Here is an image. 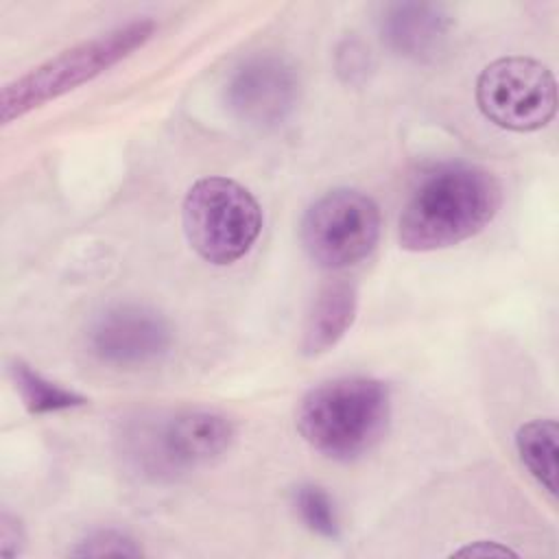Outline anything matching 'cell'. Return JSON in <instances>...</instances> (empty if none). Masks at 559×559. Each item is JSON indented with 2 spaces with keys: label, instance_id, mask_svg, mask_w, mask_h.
Masks as SVG:
<instances>
[{
  "label": "cell",
  "instance_id": "6da1fadb",
  "mask_svg": "<svg viewBox=\"0 0 559 559\" xmlns=\"http://www.w3.org/2000/svg\"><path fill=\"white\" fill-rule=\"evenodd\" d=\"M502 203L500 181L483 166L445 164L428 173L400 214L397 240L406 251L454 247L483 231Z\"/></svg>",
  "mask_w": 559,
  "mask_h": 559
},
{
  "label": "cell",
  "instance_id": "5b68a950",
  "mask_svg": "<svg viewBox=\"0 0 559 559\" xmlns=\"http://www.w3.org/2000/svg\"><path fill=\"white\" fill-rule=\"evenodd\" d=\"M188 245L210 264L240 260L262 231V207L238 181L203 177L190 186L181 205Z\"/></svg>",
  "mask_w": 559,
  "mask_h": 559
},
{
  "label": "cell",
  "instance_id": "7a4b0ae2",
  "mask_svg": "<svg viewBox=\"0 0 559 559\" xmlns=\"http://www.w3.org/2000/svg\"><path fill=\"white\" fill-rule=\"evenodd\" d=\"M389 421L391 391L367 376H343L312 386L295 415L301 439L332 461H354L371 452Z\"/></svg>",
  "mask_w": 559,
  "mask_h": 559
},
{
  "label": "cell",
  "instance_id": "7c38bea8",
  "mask_svg": "<svg viewBox=\"0 0 559 559\" xmlns=\"http://www.w3.org/2000/svg\"><path fill=\"white\" fill-rule=\"evenodd\" d=\"M557 437L555 419H531L515 432V450L522 465L552 498L557 493Z\"/></svg>",
  "mask_w": 559,
  "mask_h": 559
},
{
  "label": "cell",
  "instance_id": "8fae6325",
  "mask_svg": "<svg viewBox=\"0 0 559 559\" xmlns=\"http://www.w3.org/2000/svg\"><path fill=\"white\" fill-rule=\"evenodd\" d=\"M358 310V290L347 280H332L323 284L312 299L304 328L299 349L304 356H321L332 349L352 328Z\"/></svg>",
  "mask_w": 559,
  "mask_h": 559
},
{
  "label": "cell",
  "instance_id": "e0dca14e",
  "mask_svg": "<svg viewBox=\"0 0 559 559\" xmlns=\"http://www.w3.org/2000/svg\"><path fill=\"white\" fill-rule=\"evenodd\" d=\"M26 544V535H24V526L22 522L11 515L9 511H2L0 515V555L2 557H17L22 555Z\"/></svg>",
  "mask_w": 559,
  "mask_h": 559
},
{
  "label": "cell",
  "instance_id": "3957f363",
  "mask_svg": "<svg viewBox=\"0 0 559 559\" xmlns=\"http://www.w3.org/2000/svg\"><path fill=\"white\" fill-rule=\"evenodd\" d=\"M155 33L153 20H133L103 35L85 39L37 68L7 83L0 92V116L9 124L28 111L63 96L66 92L96 79L131 52L142 48Z\"/></svg>",
  "mask_w": 559,
  "mask_h": 559
},
{
  "label": "cell",
  "instance_id": "8992f818",
  "mask_svg": "<svg viewBox=\"0 0 559 559\" xmlns=\"http://www.w3.org/2000/svg\"><path fill=\"white\" fill-rule=\"evenodd\" d=\"M380 223V210L371 197L352 188H334L304 212L299 240L317 266L341 271L376 249Z\"/></svg>",
  "mask_w": 559,
  "mask_h": 559
},
{
  "label": "cell",
  "instance_id": "277c9868",
  "mask_svg": "<svg viewBox=\"0 0 559 559\" xmlns=\"http://www.w3.org/2000/svg\"><path fill=\"white\" fill-rule=\"evenodd\" d=\"M236 430L223 413L194 408L166 419H140L124 437V456L151 478H173L223 456Z\"/></svg>",
  "mask_w": 559,
  "mask_h": 559
},
{
  "label": "cell",
  "instance_id": "9a60e30c",
  "mask_svg": "<svg viewBox=\"0 0 559 559\" xmlns=\"http://www.w3.org/2000/svg\"><path fill=\"white\" fill-rule=\"evenodd\" d=\"M68 555L72 557H142L144 550L133 537L116 528L94 531L81 542H76Z\"/></svg>",
  "mask_w": 559,
  "mask_h": 559
},
{
  "label": "cell",
  "instance_id": "ac0fdd59",
  "mask_svg": "<svg viewBox=\"0 0 559 559\" xmlns=\"http://www.w3.org/2000/svg\"><path fill=\"white\" fill-rule=\"evenodd\" d=\"M452 555L456 557H507V555H518L515 550H511L509 546H502L498 542H474L469 546H463L459 550H454Z\"/></svg>",
  "mask_w": 559,
  "mask_h": 559
},
{
  "label": "cell",
  "instance_id": "2e32d148",
  "mask_svg": "<svg viewBox=\"0 0 559 559\" xmlns=\"http://www.w3.org/2000/svg\"><path fill=\"white\" fill-rule=\"evenodd\" d=\"M334 68L343 83L360 85L371 70V55L360 39H343L334 55Z\"/></svg>",
  "mask_w": 559,
  "mask_h": 559
},
{
  "label": "cell",
  "instance_id": "ba28073f",
  "mask_svg": "<svg viewBox=\"0 0 559 559\" xmlns=\"http://www.w3.org/2000/svg\"><path fill=\"white\" fill-rule=\"evenodd\" d=\"M173 345V328L162 312L142 304H116L103 310L87 330L90 352L118 369L162 360Z\"/></svg>",
  "mask_w": 559,
  "mask_h": 559
},
{
  "label": "cell",
  "instance_id": "30bf717a",
  "mask_svg": "<svg viewBox=\"0 0 559 559\" xmlns=\"http://www.w3.org/2000/svg\"><path fill=\"white\" fill-rule=\"evenodd\" d=\"M382 44L397 57L432 61L448 44L452 17L432 2H391L378 17Z\"/></svg>",
  "mask_w": 559,
  "mask_h": 559
},
{
  "label": "cell",
  "instance_id": "9c48e42d",
  "mask_svg": "<svg viewBox=\"0 0 559 559\" xmlns=\"http://www.w3.org/2000/svg\"><path fill=\"white\" fill-rule=\"evenodd\" d=\"M225 100L245 124L269 129L284 122L299 100V74L277 55L245 59L227 79Z\"/></svg>",
  "mask_w": 559,
  "mask_h": 559
},
{
  "label": "cell",
  "instance_id": "52a82bcc",
  "mask_svg": "<svg viewBox=\"0 0 559 559\" xmlns=\"http://www.w3.org/2000/svg\"><path fill=\"white\" fill-rule=\"evenodd\" d=\"M480 114L500 129L537 131L557 111L552 72L531 57H502L483 68L476 81Z\"/></svg>",
  "mask_w": 559,
  "mask_h": 559
},
{
  "label": "cell",
  "instance_id": "4fadbf2b",
  "mask_svg": "<svg viewBox=\"0 0 559 559\" xmlns=\"http://www.w3.org/2000/svg\"><path fill=\"white\" fill-rule=\"evenodd\" d=\"M9 373L24 408L33 415L72 411L87 404V397L44 378L39 371L31 369L22 360H13L9 367Z\"/></svg>",
  "mask_w": 559,
  "mask_h": 559
},
{
  "label": "cell",
  "instance_id": "5bb4252c",
  "mask_svg": "<svg viewBox=\"0 0 559 559\" xmlns=\"http://www.w3.org/2000/svg\"><path fill=\"white\" fill-rule=\"evenodd\" d=\"M293 507L308 531L336 542L341 537V520L334 498L314 483H301L293 489Z\"/></svg>",
  "mask_w": 559,
  "mask_h": 559
}]
</instances>
